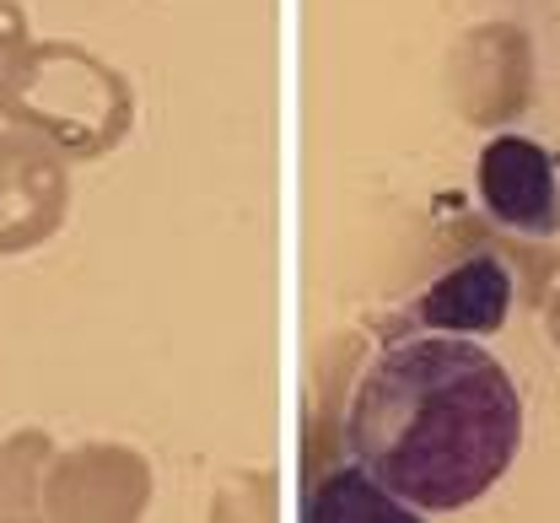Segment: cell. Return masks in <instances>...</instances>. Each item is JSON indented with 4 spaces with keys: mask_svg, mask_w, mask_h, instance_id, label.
Returning a JSON list of instances; mask_svg holds the SVG:
<instances>
[{
    "mask_svg": "<svg viewBox=\"0 0 560 523\" xmlns=\"http://www.w3.org/2000/svg\"><path fill=\"white\" fill-rule=\"evenodd\" d=\"M523 399L486 346L442 329L388 340L350 388L346 449L416 513H458L512 469Z\"/></svg>",
    "mask_w": 560,
    "mask_h": 523,
    "instance_id": "obj_1",
    "label": "cell"
},
{
    "mask_svg": "<svg viewBox=\"0 0 560 523\" xmlns=\"http://www.w3.org/2000/svg\"><path fill=\"white\" fill-rule=\"evenodd\" d=\"M480 200L490 222L512 226L523 237H550L560 232V173L556 156L528 141V136H495L480 151Z\"/></svg>",
    "mask_w": 560,
    "mask_h": 523,
    "instance_id": "obj_2",
    "label": "cell"
},
{
    "mask_svg": "<svg viewBox=\"0 0 560 523\" xmlns=\"http://www.w3.org/2000/svg\"><path fill=\"white\" fill-rule=\"evenodd\" d=\"M512 313V270L495 254H469L447 276H436L416 302L420 329L442 335H495Z\"/></svg>",
    "mask_w": 560,
    "mask_h": 523,
    "instance_id": "obj_3",
    "label": "cell"
}]
</instances>
